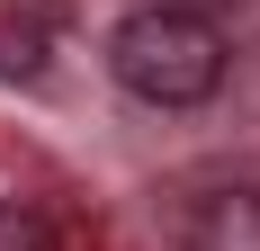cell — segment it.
I'll list each match as a JSON object with an SVG mask.
<instances>
[{
  "label": "cell",
  "mask_w": 260,
  "mask_h": 251,
  "mask_svg": "<svg viewBox=\"0 0 260 251\" xmlns=\"http://www.w3.org/2000/svg\"><path fill=\"white\" fill-rule=\"evenodd\" d=\"M188 251H260V189H207V198L188 206Z\"/></svg>",
  "instance_id": "obj_2"
},
{
  "label": "cell",
  "mask_w": 260,
  "mask_h": 251,
  "mask_svg": "<svg viewBox=\"0 0 260 251\" xmlns=\"http://www.w3.org/2000/svg\"><path fill=\"white\" fill-rule=\"evenodd\" d=\"M108 72L117 90L144 108H207L234 72V54H224V27L198 18V9H135L117 36H108Z\"/></svg>",
  "instance_id": "obj_1"
},
{
  "label": "cell",
  "mask_w": 260,
  "mask_h": 251,
  "mask_svg": "<svg viewBox=\"0 0 260 251\" xmlns=\"http://www.w3.org/2000/svg\"><path fill=\"white\" fill-rule=\"evenodd\" d=\"M0 251H54V225L36 206H0Z\"/></svg>",
  "instance_id": "obj_3"
}]
</instances>
